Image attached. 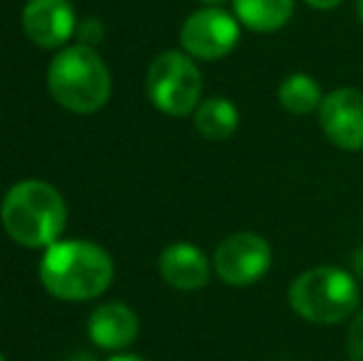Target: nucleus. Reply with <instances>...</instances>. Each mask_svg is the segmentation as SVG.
Segmentation results:
<instances>
[{
	"mask_svg": "<svg viewBox=\"0 0 363 361\" xmlns=\"http://www.w3.org/2000/svg\"><path fill=\"white\" fill-rule=\"evenodd\" d=\"M40 279L52 297L84 302L104 292L114 279V262L104 248L84 240L55 243L40 262Z\"/></svg>",
	"mask_w": 363,
	"mask_h": 361,
	"instance_id": "obj_1",
	"label": "nucleus"
},
{
	"mask_svg": "<svg viewBox=\"0 0 363 361\" xmlns=\"http://www.w3.org/2000/svg\"><path fill=\"white\" fill-rule=\"evenodd\" d=\"M5 233L25 248H50L62 235L67 223V208L50 183L20 181L3 201Z\"/></svg>",
	"mask_w": 363,
	"mask_h": 361,
	"instance_id": "obj_2",
	"label": "nucleus"
},
{
	"mask_svg": "<svg viewBox=\"0 0 363 361\" xmlns=\"http://www.w3.org/2000/svg\"><path fill=\"white\" fill-rule=\"evenodd\" d=\"M289 304L311 324H341L359 312L361 289L351 272L321 265L291 279Z\"/></svg>",
	"mask_w": 363,
	"mask_h": 361,
	"instance_id": "obj_3",
	"label": "nucleus"
},
{
	"mask_svg": "<svg viewBox=\"0 0 363 361\" xmlns=\"http://www.w3.org/2000/svg\"><path fill=\"white\" fill-rule=\"evenodd\" d=\"M48 87L65 109L91 114L109 101L111 74L94 50L74 45L52 60L48 70Z\"/></svg>",
	"mask_w": 363,
	"mask_h": 361,
	"instance_id": "obj_4",
	"label": "nucleus"
},
{
	"mask_svg": "<svg viewBox=\"0 0 363 361\" xmlns=\"http://www.w3.org/2000/svg\"><path fill=\"white\" fill-rule=\"evenodd\" d=\"M146 94L158 111L186 116L198 109L203 94V74L191 55L163 52L151 62L146 74Z\"/></svg>",
	"mask_w": 363,
	"mask_h": 361,
	"instance_id": "obj_5",
	"label": "nucleus"
},
{
	"mask_svg": "<svg viewBox=\"0 0 363 361\" xmlns=\"http://www.w3.org/2000/svg\"><path fill=\"white\" fill-rule=\"evenodd\" d=\"M272 265V248L257 233H233L216 248L213 267L230 287H250L259 282Z\"/></svg>",
	"mask_w": 363,
	"mask_h": 361,
	"instance_id": "obj_6",
	"label": "nucleus"
},
{
	"mask_svg": "<svg viewBox=\"0 0 363 361\" xmlns=\"http://www.w3.org/2000/svg\"><path fill=\"white\" fill-rule=\"evenodd\" d=\"M240 43V20L218 5L193 13L181 28V45L196 60L228 57Z\"/></svg>",
	"mask_w": 363,
	"mask_h": 361,
	"instance_id": "obj_7",
	"label": "nucleus"
},
{
	"mask_svg": "<svg viewBox=\"0 0 363 361\" xmlns=\"http://www.w3.org/2000/svg\"><path fill=\"white\" fill-rule=\"evenodd\" d=\"M319 126L326 139L344 151H363V91L334 89L319 106Z\"/></svg>",
	"mask_w": 363,
	"mask_h": 361,
	"instance_id": "obj_8",
	"label": "nucleus"
},
{
	"mask_svg": "<svg viewBox=\"0 0 363 361\" xmlns=\"http://www.w3.org/2000/svg\"><path fill=\"white\" fill-rule=\"evenodd\" d=\"M23 28L40 48H60L74 33V10L69 0H28Z\"/></svg>",
	"mask_w": 363,
	"mask_h": 361,
	"instance_id": "obj_9",
	"label": "nucleus"
},
{
	"mask_svg": "<svg viewBox=\"0 0 363 361\" xmlns=\"http://www.w3.org/2000/svg\"><path fill=\"white\" fill-rule=\"evenodd\" d=\"M158 270L171 287L183 289V292L206 287L211 279V262H208L206 252L191 243L168 245L158 260Z\"/></svg>",
	"mask_w": 363,
	"mask_h": 361,
	"instance_id": "obj_10",
	"label": "nucleus"
},
{
	"mask_svg": "<svg viewBox=\"0 0 363 361\" xmlns=\"http://www.w3.org/2000/svg\"><path fill=\"white\" fill-rule=\"evenodd\" d=\"M86 332L96 347L106 349V352H116V349L129 347L136 339L139 319H136L134 309H129L126 304L106 302L91 312Z\"/></svg>",
	"mask_w": 363,
	"mask_h": 361,
	"instance_id": "obj_11",
	"label": "nucleus"
},
{
	"mask_svg": "<svg viewBox=\"0 0 363 361\" xmlns=\"http://www.w3.org/2000/svg\"><path fill=\"white\" fill-rule=\"evenodd\" d=\"M235 18L252 33H274L294 15V0H233Z\"/></svg>",
	"mask_w": 363,
	"mask_h": 361,
	"instance_id": "obj_12",
	"label": "nucleus"
},
{
	"mask_svg": "<svg viewBox=\"0 0 363 361\" xmlns=\"http://www.w3.org/2000/svg\"><path fill=\"white\" fill-rule=\"evenodd\" d=\"M193 124H196L198 134L208 141H225L238 131L240 126V111L225 96H211L198 104L196 114H193Z\"/></svg>",
	"mask_w": 363,
	"mask_h": 361,
	"instance_id": "obj_13",
	"label": "nucleus"
},
{
	"mask_svg": "<svg viewBox=\"0 0 363 361\" xmlns=\"http://www.w3.org/2000/svg\"><path fill=\"white\" fill-rule=\"evenodd\" d=\"M277 99H279V104H282V109H287L289 114L304 116V114H311V111H319L321 101H324V94H321L319 82H316L311 74L294 72L279 84Z\"/></svg>",
	"mask_w": 363,
	"mask_h": 361,
	"instance_id": "obj_14",
	"label": "nucleus"
},
{
	"mask_svg": "<svg viewBox=\"0 0 363 361\" xmlns=\"http://www.w3.org/2000/svg\"><path fill=\"white\" fill-rule=\"evenodd\" d=\"M346 354L349 361H363V309L354 317L346 334Z\"/></svg>",
	"mask_w": 363,
	"mask_h": 361,
	"instance_id": "obj_15",
	"label": "nucleus"
},
{
	"mask_svg": "<svg viewBox=\"0 0 363 361\" xmlns=\"http://www.w3.org/2000/svg\"><path fill=\"white\" fill-rule=\"evenodd\" d=\"M101 38V25L96 23V20H86V23H82L79 28V40L89 48V43H99Z\"/></svg>",
	"mask_w": 363,
	"mask_h": 361,
	"instance_id": "obj_16",
	"label": "nucleus"
},
{
	"mask_svg": "<svg viewBox=\"0 0 363 361\" xmlns=\"http://www.w3.org/2000/svg\"><path fill=\"white\" fill-rule=\"evenodd\" d=\"M304 3L314 10H334V8H339L344 0H304Z\"/></svg>",
	"mask_w": 363,
	"mask_h": 361,
	"instance_id": "obj_17",
	"label": "nucleus"
},
{
	"mask_svg": "<svg viewBox=\"0 0 363 361\" xmlns=\"http://www.w3.org/2000/svg\"><path fill=\"white\" fill-rule=\"evenodd\" d=\"M109 361H144V359L134 357V354H119V357H111Z\"/></svg>",
	"mask_w": 363,
	"mask_h": 361,
	"instance_id": "obj_18",
	"label": "nucleus"
},
{
	"mask_svg": "<svg viewBox=\"0 0 363 361\" xmlns=\"http://www.w3.org/2000/svg\"><path fill=\"white\" fill-rule=\"evenodd\" d=\"M356 13H359V20H361V25H363V0L356 3Z\"/></svg>",
	"mask_w": 363,
	"mask_h": 361,
	"instance_id": "obj_19",
	"label": "nucleus"
},
{
	"mask_svg": "<svg viewBox=\"0 0 363 361\" xmlns=\"http://www.w3.org/2000/svg\"><path fill=\"white\" fill-rule=\"evenodd\" d=\"M198 3H206L208 8H211V5H220V3H225V0H198Z\"/></svg>",
	"mask_w": 363,
	"mask_h": 361,
	"instance_id": "obj_20",
	"label": "nucleus"
},
{
	"mask_svg": "<svg viewBox=\"0 0 363 361\" xmlns=\"http://www.w3.org/2000/svg\"><path fill=\"white\" fill-rule=\"evenodd\" d=\"M0 361H5V357H3V352H0Z\"/></svg>",
	"mask_w": 363,
	"mask_h": 361,
	"instance_id": "obj_21",
	"label": "nucleus"
}]
</instances>
